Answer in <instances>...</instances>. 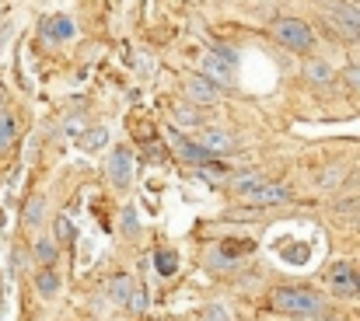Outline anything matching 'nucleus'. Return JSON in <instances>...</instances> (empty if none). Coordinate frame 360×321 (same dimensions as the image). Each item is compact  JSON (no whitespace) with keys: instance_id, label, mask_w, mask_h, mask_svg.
<instances>
[{"instance_id":"f257e3e1","label":"nucleus","mask_w":360,"mask_h":321,"mask_svg":"<svg viewBox=\"0 0 360 321\" xmlns=\"http://www.w3.org/2000/svg\"><path fill=\"white\" fill-rule=\"evenodd\" d=\"M269 304H273L276 311L297 315V318H315V315L326 311L322 297H319L315 290H308V287H280V290H273Z\"/></svg>"},{"instance_id":"f03ea898","label":"nucleus","mask_w":360,"mask_h":321,"mask_svg":"<svg viewBox=\"0 0 360 321\" xmlns=\"http://www.w3.org/2000/svg\"><path fill=\"white\" fill-rule=\"evenodd\" d=\"M273 35H276V42H280L283 49H290V53H311V49H315V32H311V25L301 21V18H276V21H273Z\"/></svg>"},{"instance_id":"7ed1b4c3","label":"nucleus","mask_w":360,"mask_h":321,"mask_svg":"<svg viewBox=\"0 0 360 321\" xmlns=\"http://www.w3.org/2000/svg\"><path fill=\"white\" fill-rule=\"evenodd\" d=\"M241 199L248 207H276V203H287L290 199V189L287 185H276V182H255L252 189L241 192Z\"/></svg>"},{"instance_id":"20e7f679","label":"nucleus","mask_w":360,"mask_h":321,"mask_svg":"<svg viewBox=\"0 0 360 321\" xmlns=\"http://www.w3.org/2000/svg\"><path fill=\"white\" fill-rule=\"evenodd\" d=\"M329 287L336 297H357L360 294V280H357V269L350 262H336L329 269Z\"/></svg>"},{"instance_id":"39448f33","label":"nucleus","mask_w":360,"mask_h":321,"mask_svg":"<svg viewBox=\"0 0 360 321\" xmlns=\"http://www.w3.org/2000/svg\"><path fill=\"white\" fill-rule=\"evenodd\" d=\"M329 11H333L336 28H340L347 39H360V7L357 4H350V0H333Z\"/></svg>"},{"instance_id":"423d86ee","label":"nucleus","mask_w":360,"mask_h":321,"mask_svg":"<svg viewBox=\"0 0 360 321\" xmlns=\"http://www.w3.org/2000/svg\"><path fill=\"white\" fill-rule=\"evenodd\" d=\"M203 77H210L217 88H231L235 84V63L231 60H224V56H217L214 49L203 56Z\"/></svg>"},{"instance_id":"0eeeda50","label":"nucleus","mask_w":360,"mask_h":321,"mask_svg":"<svg viewBox=\"0 0 360 321\" xmlns=\"http://www.w3.org/2000/svg\"><path fill=\"white\" fill-rule=\"evenodd\" d=\"M186 98L196 102V105H214V102L221 98V88H217L210 77L193 74V77H186Z\"/></svg>"},{"instance_id":"6e6552de","label":"nucleus","mask_w":360,"mask_h":321,"mask_svg":"<svg viewBox=\"0 0 360 321\" xmlns=\"http://www.w3.org/2000/svg\"><path fill=\"white\" fill-rule=\"evenodd\" d=\"M109 182H112L116 189H126V185L133 182V154H129L126 147L109 154Z\"/></svg>"},{"instance_id":"1a4fd4ad","label":"nucleus","mask_w":360,"mask_h":321,"mask_svg":"<svg viewBox=\"0 0 360 321\" xmlns=\"http://www.w3.org/2000/svg\"><path fill=\"white\" fill-rule=\"evenodd\" d=\"M175 147H179V154H182V161H189V164H196V168H203V164H210V161H217V154H214L210 147H203V143H189V140H175Z\"/></svg>"},{"instance_id":"9d476101","label":"nucleus","mask_w":360,"mask_h":321,"mask_svg":"<svg viewBox=\"0 0 360 321\" xmlns=\"http://www.w3.org/2000/svg\"><path fill=\"white\" fill-rule=\"evenodd\" d=\"M42 35H46L49 42H63V39L74 35V25H70V18L56 14V18H46V21H42Z\"/></svg>"},{"instance_id":"9b49d317","label":"nucleus","mask_w":360,"mask_h":321,"mask_svg":"<svg viewBox=\"0 0 360 321\" xmlns=\"http://www.w3.org/2000/svg\"><path fill=\"white\" fill-rule=\"evenodd\" d=\"M136 290H140V287H136L129 276H112V280H109V294H112L116 304H126V308H129V301H133Z\"/></svg>"},{"instance_id":"f8f14e48","label":"nucleus","mask_w":360,"mask_h":321,"mask_svg":"<svg viewBox=\"0 0 360 321\" xmlns=\"http://www.w3.org/2000/svg\"><path fill=\"white\" fill-rule=\"evenodd\" d=\"M203 147H210L214 154H231L235 150V140L228 133H221V129H207L203 133Z\"/></svg>"},{"instance_id":"ddd939ff","label":"nucleus","mask_w":360,"mask_h":321,"mask_svg":"<svg viewBox=\"0 0 360 321\" xmlns=\"http://www.w3.org/2000/svg\"><path fill=\"white\" fill-rule=\"evenodd\" d=\"M154 269H158V276H175L179 273V251H172V248H161L158 255H154Z\"/></svg>"},{"instance_id":"4468645a","label":"nucleus","mask_w":360,"mask_h":321,"mask_svg":"<svg viewBox=\"0 0 360 321\" xmlns=\"http://www.w3.org/2000/svg\"><path fill=\"white\" fill-rule=\"evenodd\" d=\"M304 77H308L311 84H333V81H336V70H333L329 63H308Z\"/></svg>"},{"instance_id":"2eb2a0df","label":"nucleus","mask_w":360,"mask_h":321,"mask_svg":"<svg viewBox=\"0 0 360 321\" xmlns=\"http://www.w3.org/2000/svg\"><path fill=\"white\" fill-rule=\"evenodd\" d=\"M77 143H81L84 150H98V147H105V143H109V129H105V126H95V129H88Z\"/></svg>"},{"instance_id":"dca6fc26","label":"nucleus","mask_w":360,"mask_h":321,"mask_svg":"<svg viewBox=\"0 0 360 321\" xmlns=\"http://www.w3.org/2000/svg\"><path fill=\"white\" fill-rule=\"evenodd\" d=\"M35 287H39V294H42V297H53V294L60 290V276H56V273L46 266V269L35 276Z\"/></svg>"},{"instance_id":"f3484780","label":"nucleus","mask_w":360,"mask_h":321,"mask_svg":"<svg viewBox=\"0 0 360 321\" xmlns=\"http://www.w3.org/2000/svg\"><path fill=\"white\" fill-rule=\"evenodd\" d=\"M42 216H46V199L42 196H32L28 199V207H25V223H42Z\"/></svg>"},{"instance_id":"a211bd4d","label":"nucleus","mask_w":360,"mask_h":321,"mask_svg":"<svg viewBox=\"0 0 360 321\" xmlns=\"http://www.w3.org/2000/svg\"><path fill=\"white\" fill-rule=\"evenodd\" d=\"M35 255H39L42 266H53V262H56V241H53V237H42V241L35 244Z\"/></svg>"},{"instance_id":"6ab92c4d","label":"nucleus","mask_w":360,"mask_h":321,"mask_svg":"<svg viewBox=\"0 0 360 321\" xmlns=\"http://www.w3.org/2000/svg\"><path fill=\"white\" fill-rule=\"evenodd\" d=\"M14 133H18V126H14V119H11V115H0V150H4V147H11V140H14Z\"/></svg>"},{"instance_id":"aec40b11","label":"nucleus","mask_w":360,"mask_h":321,"mask_svg":"<svg viewBox=\"0 0 360 321\" xmlns=\"http://www.w3.org/2000/svg\"><path fill=\"white\" fill-rule=\"evenodd\" d=\"M175 122L193 129V126H200V115H196V112H193L189 105H179V108H175Z\"/></svg>"},{"instance_id":"412c9836","label":"nucleus","mask_w":360,"mask_h":321,"mask_svg":"<svg viewBox=\"0 0 360 321\" xmlns=\"http://www.w3.org/2000/svg\"><path fill=\"white\" fill-rule=\"evenodd\" d=\"M56 237H60L63 244H70V241H74V227H70V220H67V216H60V220H56Z\"/></svg>"},{"instance_id":"4be33fe9","label":"nucleus","mask_w":360,"mask_h":321,"mask_svg":"<svg viewBox=\"0 0 360 321\" xmlns=\"http://www.w3.org/2000/svg\"><path fill=\"white\" fill-rule=\"evenodd\" d=\"M140 223H136V210L133 207H126V214H122V234H133Z\"/></svg>"},{"instance_id":"5701e85b","label":"nucleus","mask_w":360,"mask_h":321,"mask_svg":"<svg viewBox=\"0 0 360 321\" xmlns=\"http://www.w3.org/2000/svg\"><path fill=\"white\" fill-rule=\"evenodd\" d=\"M255 182H262V178H259V175H238V178H235V189L245 192V189H252Z\"/></svg>"},{"instance_id":"b1692460","label":"nucleus","mask_w":360,"mask_h":321,"mask_svg":"<svg viewBox=\"0 0 360 321\" xmlns=\"http://www.w3.org/2000/svg\"><path fill=\"white\" fill-rule=\"evenodd\" d=\"M203 321H231V318H228L224 308H207V311H203Z\"/></svg>"},{"instance_id":"393cba45","label":"nucleus","mask_w":360,"mask_h":321,"mask_svg":"<svg viewBox=\"0 0 360 321\" xmlns=\"http://www.w3.org/2000/svg\"><path fill=\"white\" fill-rule=\"evenodd\" d=\"M347 81H350V88L360 91V63H350V67H347Z\"/></svg>"},{"instance_id":"a878e982","label":"nucleus","mask_w":360,"mask_h":321,"mask_svg":"<svg viewBox=\"0 0 360 321\" xmlns=\"http://www.w3.org/2000/svg\"><path fill=\"white\" fill-rule=\"evenodd\" d=\"M214 53H217V56H224V60H231V63H238L235 49H228V46H214Z\"/></svg>"},{"instance_id":"bb28decb","label":"nucleus","mask_w":360,"mask_h":321,"mask_svg":"<svg viewBox=\"0 0 360 321\" xmlns=\"http://www.w3.org/2000/svg\"><path fill=\"white\" fill-rule=\"evenodd\" d=\"M360 210V199H347V203H340V214H357Z\"/></svg>"},{"instance_id":"cd10ccee","label":"nucleus","mask_w":360,"mask_h":321,"mask_svg":"<svg viewBox=\"0 0 360 321\" xmlns=\"http://www.w3.org/2000/svg\"><path fill=\"white\" fill-rule=\"evenodd\" d=\"M0 105H4V91H0Z\"/></svg>"},{"instance_id":"c85d7f7f","label":"nucleus","mask_w":360,"mask_h":321,"mask_svg":"<svg viewBox=\"0 0 360 321\" xmlns=\"http://www.w3.org/2000/svg\"><path fill=\"white\" fill-rule=\"evenodd\" d=\"M357 223H360V214H357Z\"/></svg>"},{"instance_id":"c756f323","label":"nucleus","mask_w":360,"mask_h":321,"mask_svg":"<svg viewBox=\"0 0 360 321\" xmlns=\"http://www.w3.org/2000/svg\"><path fill=\"white\" fill-rule=\"evenodd\" d=\"M357 280H360V276H357Z\"/></svg>"}]
</instances>
